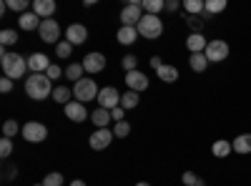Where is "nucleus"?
Listing matches in <instances>:
<instances>
[{"mask_svg":"<svg viewBox=\"0 0 251 186\" xmlns=\"http://www.w3.org/2000/svg\"><path fill=\"white\" fill-rule=\"evenodd\" d=\"M53 80L46 76V73H30L28 80H25V93L28 98L33 101H46V98H53Z\"/></svg>","mask_w":251,"mask_h":186,"instance_id":"f257e3e1","label":"nucleus"},{"mask_svg":"<svg viewBox=\"0 0 251 186\" xmlns=\"http://www.w3.org/2000/svg\"><path fill=\"white\" fill-rule=\"evenodd\" d=\"M0 66H3V73L8 78H23L25 71H28V58H23L20 53H8L3 48V53H0Z\"/></svg>","mask_w":251,"mask_h":186,"instance_id":"f03ea898","label":"nucleus"},{"mask_svg":"<svg viewBox=\"0 0 251 186\" xmlns=\"http://www.w3.org/2000/svg\"><path fill=\"white\" fill-rule=\"evenodd\" d=\"M138 28V35L146 38V40H156L163 35V20L158 15H143L141 23L136 26Z\"/></svg>","mask_w":251,"mask_h":186,"instance_id":"7ed1b4c3","label":"nucleus"},{"mask_svg":"<svg viewBox=\"0 0 251 186\" xmlns=\"http://www.w3.org/2000/svg\"><path fill=\"white\" fill-rule=\"evenodd\" d=\"M98 93H100V88H98V83L93 78H80L78 83H73V96H75L78 103L98 101Z\"/></svg>","mask_w":251,"mask_h":186,"instance_id":"20e7f679","label":"nucleus"},{"mask_svg":"<svg viewBox=\"0 0 251 186\" xmlns=\"http://www.w3.org/2000/svg\"><path fill=\"white\" fill-rule=\"evenodd\" d=\"M228 53H231V48H228L226 40H208V46L203 51L208 63H224V60L228 58Z\"/></svg>","mask_w":251,"mask_h":186,"instance_id":"39448f33","label":"nucleus"},{"mask_svg":"<svg viewBox=\"0 0 251 186\" xmlns=\"http://www.w3.org/2000/svg\"><path fill=\"white\" fill-rule=\"evenodd\" d=\"M38 35H40V40H43V43L58 46V43H60V26H58V20H55V18L43 20V23H40V28H38Z\"/></svg>","mask_w":251,"mask_h":186,"instance_id":"423d86ee","label":"nucleus"},{"mask_svg":"<svg viewBox=\"0 0 251 186\" xmlns=\"http://www.w3.org/2000/svg\"><path fill=\"white\" fill-rule=\"evenodd\" d=\"M20 133H23V138H25L28 143H43V141L48 138V129H46L40 121H28Z\"/></svg>","mask_w":251,"mask_h":186,"instance_id":"0eeeda50","label":"nucleus"},{"mask_svg":"<svg viewBox=\"0 0 251 186\" xmlns=\"http://www.w3.org/2000/svg\"><path fill=\"white\" fill-rule=\"evenodd\" d=\"M121 96H123V93H118L113 86L100 88V93H98V108H106V111L118 108V106H121Z\"/></svg>","mask_w":251,"mask_h":186,"instance_id":"6e6552de","label":"nucleus"},{"mask_svg":"<svg viewBox=\"0 0 251 186\" xmlns=\"http://www.w3.org/2000/svg\"><path fill=\"white\" fill-rule=\"evenodd\" d=\"M113 138H116V136H113V129H96V131L91 133V138H88V146H91L93 151H103V149L111 146Z\"/></svg>","mask_w":251,"mask_h":186,"instance_id":"1a4fd4ad","label":"nucleus"},{"mask_svg":"<svg viewBox=\"0 0 251 186\" xmlns=\"http://www.w3.org/2000/svg\"><path fill=\"white\" fill-rule=\"evenodd\" d=\"M143 15H146V13H143L141 3H131V5H126V8L121 10V23L136 28V26L141 23V18H143Z\"/></svg>","mask_w":251,"mask_h":186,"instance_id":"9d476101","label":"nucleus"},{"mask_svg":"<svg viewBox=\"0 0 251 186\" xmlns=\"http://www.w3.org/2000/svg\"><path fill=\"white\" fill-rule=\"evenodd\" d=\"M126 86L133 93H141V91L149 88V76L141 73V71H131V73H126Z\"/></svg>","mask_w":251,"mask_h":186,"instance_id":"9b49d317","label":"nucleus"},{"mask_svg":"<svg viewBox=\"0 0 251 186\" xmlns=\"http://www.w3.org/2000/svg\"><path fill=\"white\" fill-rule=\"evenodd\" d=\"M66 40L71 46H83L88 40V28L86 26H80V23H73L66 28Z\"/></svg>","mask_w":251,"mask_h":186,"instance_id":"f8f14e48","label":"nucleus"},{"mask_svg":"<svg viewBox=\"0 0 251 186\" xmlns=\"http://www.w3.org/2000/svg\"><path fill=\"white\" fill-rule=\"evenodd\" d=\"M66 111V118L73 121V123H83L88 118V111H86V103H78V101H71L68 106H63Z\"/></svg>","mask_w":251,"mask_h":186,"instance_id":"ddd939ff","label":"nucleus"},{"mask_svg":"<svg viewBox=\"0 0 251 186\" xmlns=\"http://www.w3.org/2000/svg\"><path fill=\"white\" fill-rule=\"evenodd\" d=\"M83 68H86V73H100L103 68H106V55L103 53H88L86 58H83Z\"/></svg>","mask_w":251,"mask_h":186,"instance_id":"4468645a","label":"nucleus"},{"mask_svg":"<svg viewBox=\"0 0 251 186\" xmlns=\"http://www.w3.org/2000/svg\"><path fill=\"white\" fill-rule=\"evenodd\" d=\"M30 10H33L40 20H48V18H53V13H55V0H33Z\"/></svg>","mask_w":251,"mask_h":186,"instance_id":"2eb2a0df","label":"nucleus"},{"mask_svg":"<svg viewBox=\"0 0 251 186\" xmlns=\"http://www.w3.org/2000/svg\"><path fill=\"white\" fill-rule=\"evenodd\" d=\"M28 68H30L33 73H46V71L50 68V58H48L46 53H33V55L28 58Z\"/></svg>","mask_w":251,"mask_h":186,"instance_id":"dca6fc26","label":"nucleus"},{"mask_svg":"<svg viewBox=\"0 0 251 186\" xmlns=\"http://www.w3.org/2000/svg\"><path fill=\"white\" fill-rule=\"evenodd\" d=\"M40 23H43V20H40L33 10H28V13H23V15L18 18L20 30H38V28H40Z\"/></svg>","mask_w":251,"mask_h":186,"instance_id":"f3484780","label":"nucleus"},{"mask_svg":"<svg viewBox=\"0 0 251 186\" xmlns=\"http://www.w3.org/2000/svg\"><path fill=\"white\" fill-rule=\"evenodd\" d=\"M116 38H118V43H121V46H133L136 40H138V28H131V26H121Z\"/></svg>","mask_w":251,"mask_h":186,"instance_id":"a211bd4d","label":"nucleus"},{"mask_svg":"<svg viewBox=\"0 0 251 186\" xmlns=\"http://www.w3.org/2000/svg\"><path fill=\"white\" fill-rule=\"evenodd\" d=\"M206 46H208V40L203 38V33H191V35L186 38V48L191 51V53H203Z\"/></svg>","mask_w":251,"mask_h":186,"instance_id":"6ab92c4d","label":"nucleus"},{"mask_svg":"<svg viewBox=\"0 0 251 186\" xmlns=\"http://www.w3.org/2000/svg\"><path fill=\"white\" fill-rule=\"evenodd\" d=\"M211 154L216 159H226V156H231L234 154V146H231V141H226V138H219L214 141V146H211Z\"/></svg>","mask_w":251,"mask_h":186,"instance_id":"aec40b11","label":"nucleus"},{"mask_svg":"<svg viewBox=\"0 0 251 186\" xmlns=\"http://www.w3.org/2000/svg\"><path fill=\"white\" fill-rule=\"evenodd\" d=\"M156 73H158V80H163V83H176V80H178V68L169 66V63H163Z\"/></svg>","mask_w":251,"mask_h":186,"instance_id":"412c9836","label":"nucleus"},{"mask_svg":"<svg viewBox=\"0 0 251 186\" xmlns=\"http://www.w3.org/2000/svg\"><path fill=\"white\" fill-rule=\"evenodd\" d=\"M231 146H234V151L241 154V156L251 154V133H241V136H236V138L231 141Z\"/></svg>","mask_w":251,"mask_h":186,"instance_id":"4be33fe9","label":"nucleus"},{"mask_svg":"<svg viewBox=\"0 0 251 186\" xmlns=\"http://www.w3.org/2000/svg\"><path fill=\"white\" fill-rule=\"evenodd\" d=\"M91 121L96 123V129H108V123H111L113 118H111V111H106V108H96V111L91 113Z\"/></svg>","mask_w":251,"mask_h":186,"instance_id":"5701e85b","label":"nucleus"},{"mask_svg":"<svg viewBox=\"0 0 251 186\" xmlns=\"http://www.w3.org/2000/svg\"><path fill=\"white\" fill-rule=\"evenodd\" d=\"M188 66H191L194 73H203L208 68V58L203 53H191V58H188Z\"/></svg>","mask_w":251,"mask_h":186,"instance_id":"b1692460","label":"nucleus"},{"mask_svg":"<svg viewBox=\"0 0 251 186\" xmlns=\"http://www.w3.org/2000/svg\"><path fill=\"white\" fill-rule=\"evenodd\" d=\"M141 8L146 15H158L161 10H166V0H143Z\"/></svg>","mask_w":251,"mask_h":186,"instance_id":"393cba45","label":"nucleus"},{"mask_svg":"<svg viewBox=\"0 0 251 186\" xmlns=\"http://www.w3.org/2000/svg\"><path fill=\"white\" fill-rule=\"evenodd\" d=\"M71 96H73V88H68V86H55V91H53V101L63 103V106L71 103Z\"/></svg>","mask_w":251,"mask_h":186,"instance_id":"a878e982","label":"nucleus"},{"mask_svg":"<svg viewBox=\"0 0 251 186\" xmlns=\"http://www.w3.org/2000/svg\"><path fill=\"white\" fill-rule=\"evenodd\" d=\"M224 10H226V0H206L203 15H216V13H224Z\"/></svg>","mask_w":251,"mask_h":186,"instance_id":"bb28decb","label":"nucleus"},{"mask_svg":"<svg viewBox=\"0 0 251 186\" xmlns=\"http://www.w3.org/2000/svg\"><path fill=\"white\" fill-rule=\"evenodd\" d=\"M183 8H186L188 15H201L206 10V3H203V0H186Z\"/></svg>","mask_w":251,"mask_h":186,"instance_id":"cd10ccee","label":"nucleus"},{"mask_svg":"<svg viewBox=\"0 0 251 186\" xmlns=\"http://www.w3.org/2000/svg\"><path fill=\"white\" fill-rule=\"evenodd\" d=\"M83 73H86L83 63H71V66L66 68V78H68V80H75V83H78V80L83 78Z\"/></svg>","mask_w":251,"mask_h":186,"instance_id":"c85d7f7f","label":"nucleus"},{"mask_svg":"<svg viewBox=\"0 0 251 186\" xmlns=\"http://www.w3.org/2000/svg\"><path fill=\"white\" fill-rule=\"evenodd\" d=\"M136 106H138V93L128 91V93H123V96H121V108L131 111V108H136Z\"/></svg>","mask_w":251,"mask_h":186,"instance_id":"c756f323","label":"nucleus"},{"mask_svg":"<svg viewBox=\"0 0 251 186\" xmlns=\"http://www.w3.org/2000/svg\"><path fill=\"white\" fill-rule=\"evenodd\" d=\"M0 43H3V48H8V46H15V43H18V33H15V30H10V28L0 30Z\"/></svg>","mask_w":251,"mask_h":186,"instance_id":"7c9ffc66","label":"nucleus"},{"mask_svg":"<svg viewBox=\"0 0 251 186\" xmlns=\"http://www.w3.org/2000/svg\"><path fill=\"white\" fill-rule=\"evenodd\" d=\"M131 133V123L128 121H118V123H113V136L116 138H126Z\"/></svg>","mask_w":251,"mask_h":186,"instance_id":"2f4dec72","label":"nucleus"},{"mask_svg":"<svg viewBox=\"0 0 251 186\" xmlns=\"http://www.w3.org/2000/svg\"><path fill=\"white\" fill-rule=\"evenodd\" d=\"M186 26L191 28V33H201L203 30V18L201 15H186Z\"/></svg>","mask_w":251,"mask_h":186,"instance_id":"473e14b6","label":"nucleus"},{"mask_svg":"<svg viewBox=\"0 0 251 186\" xmlns=\"http://www.w3.org/2000/svg\"><path fill=\"white\" fill-rule=\"evenodd\" d=\"M30 5H33L30 0H8V8H10V10H15V13H20V15L28 13V8H30Z\"/></svg>","mask_w":251,"mask_h":186,"instance_id":"72a5a7b5","label":"nucleus"},{"mask_svg":"<svg viewBox=\"0 0 251 186\" xmlns=\"http://www.w3.org/2000/svg\"><path fill=\"white\" fill-rule=\"evenodd\" d=\"M18 131H23V129L18 126V121H15V118H10V121L3 123V136H5V138H13Z\"/></svg>","mask_w":251,"mask_h":186,"instance_id":"f704fd0d","label":"nucleus"},{"mask_svg":"<svg viewBox=\"0 0 251 186\" xmlns=\"http://www.w3.org/2000/svg\"><path fill=\"white\" fill-rule=\"evenodd\" d=\"M181 181H183V186H203V181H201V176H196L194 171H183V176H181Z\"/></svg>","mask_w":251,"mask_h":186,"instance_id":"c9c22d12","label":"nucleus"},{"mask_svg":"<svg viewBox=\"0 0 251 186\" xmlns=\"http://www.w3.org/2000/svg\"><path fill=\"white\" fill-rule=\"evenodd\" d=\"M71 53H73V46L68 43V40H60V43L55 46V55L58 58H71Z\"/></svg>","mask_w":251,"mask_h":186,"instance_id":"e433bc0d","label":"nucleus"},{"mask_svg":"<svg viewBox=\"0 0 251 186\" xmlns=\"http://www.w3.org/2000/svg\"><path fill=\"white\" fill-rule=\"evenodd\" d=\"M43 186H63V174H58V171H50V174L43 179Z\"/></svg>","mask_w":251,"mask_h":186,"instance_id":"4c0bfd02","label":"nucleus"},{"mask_svg":"<svg viewBox=\"0 0 251 186\" xmlns=\"http://www.w3.org/2000/svg\"><path fill=\"white\" fill-rule=\"evenodd\" d=\"M136 66H138V58H136V55H131V53H128V55H123V68H126V73L138 71Z\"/></svg>","mask_w":251,"mask_h":186,"instance_id":"58836bf2","label":"nucleus"},{"mask_svg":"<svg viewBox=\"0 0 251 186\" xmlns=\"http://www.w3.org/2000/svg\"><path fill=\"white\" fill-rule=\"evenodd\" d=\"M10 154H13V141L3 136V141H0V156H3V159H8Z\"/></svg>","mask_w":251,"mask_h":186,"instance_id":"ea45409f","label":"nucleus"},{"mask_svg":"<svg viewBox=\"0 0 251 186\" xmlns=\"http://www.w3.org/2000/svg\"><path fill=\"white\" fill-rule=\"evenodd\" d=\"M63 73H66V71H63V68H60V66H58V63H50V68H48V71H46V76H48V78H50V80H58V78H60V76H63Z\"/></svg>","mask_w":251,"mask_h":186,"instance_id":"a19ab883","label":"nucleus"},{"mask_svg":"<svg viewBox=\"0 0 251 186\" xmlns=\"http://www.w3.org/2000/svg\"><path fill=\"white\" fill-rule=\"evenodd\" d=\"M10 91H13V78L3 76L0 78V93H10Z\"/></svg>","mask_w":251,"mask_h":186,"instance_id":"79ce46f5","label":"nucleus"},{"mask_svg":"<svg viewBox=\"0 0 251 186\" xmlns=\"http://www.w3.org/2000/svg\"><path fill=\"white\" fill-rule=\"evenodd\" d=\"M111 118H113L116 123H118V121H126V108H121V106L113 108V111H111Z\"/></svg>","mask_w":251,"mask_h":186,"instance_id":"37998d69","label":"nucleus"},{"mask_svg":"<svg viewBox=\"0 0 251 186\" xmlns=\"http://www.w3.org/2000/svg\"><path fill=\"white\" fill-rule=\"evenodd\" d=\"M181 5H178V0H166V10H169V13H176Z\"/></svg>","mask_w":251,"mask_h":186,"instance_id":"c03bdc74","label":"nucleus"},{"mask_svg":"<svg viewBox=\"0 0 251 186\" xmlns=\"http://www.w3.org/2000/svg\"><path fill=\"white\" fill-rule=\"evenodd\" d=\"M161 66H163V60H161L158 55H153V58H151V68H153V71H158Z\"/></svg>","mask_w":251,"mask_h":186,"instance_id":"a18cd8bd","label":"nucleus"},{"mask_svg":"<svg viewBox=\"0 0 251 186\" xmlns=\"http://www.w3.org/2000/svg\"><path fill=\"white\" fill-rule=\"evenodd\" d=\"M71 186H86V181H80V179H75V181H71Z\"/></svg>","mask_w":251,"mask_h":186,"instance_id":"49530a36","label":"nucleus"},{"mask_svg":"<svg viewBox=\"0 0 251 186\" xmlns=\"http://www.w3.org/2000/svg\"><path fill=\"white\" fill-rule=\"evenodd\" d=\"M136 186H151V184H149V181H138Z\"/></svg>","mask_w":251,"mask_h":186,"instance_id":"de8ad7c7","label":"nucleus"},{"mask_svg":"<svg viewBox=\"0 0 251 186\" xmlns=\"http://www.w3.org/2000/svg\"><path fill=\"white\" fill-rule=\"evenodd\" d=\"M33 186H43V184H33Z\"/></svg>","mask_w":251,"mask_h":186,"instance_id":"09e8293b","label":"nucleus"}]
</instances>
